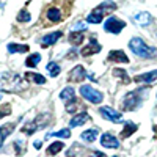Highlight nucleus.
I'll return each mask as SVG.
<instances>
[{"label":"nucleus","mask_w":157,"mask_h":157,"mask_svg":"<svg viewBox=\"0 0 157 157\" xmlns=\"http://www.w3.org/2000/svg\"><path fill=\"white\" fill-rule=\"evenodd\" d=\"M129 47L137 57H141V58H152L157 54V50L154 47L146 46V43L141 38H132L129 43Z\"/></svg>","instance_id":"obj_1"},{"label":"nucleus","mask_w":157,"mask_h":157,"mask_svg":"<svg viewBox=\"0 0 157 157\" xmlns=\"http://www.w3.org/2000/svg\"><path fill=\"white\" fill-rule=\"evenodd\" d=\"M148 91L149 88H141V90H135L132 93H129L123 101V110H135L141 104V99L148 94Z\"/></svg>","instance_id":"obj_2"},{"label":"nucleus","mask_w":157,"mask_h":157,"mask_svg":"<svg viewBox=\"0 0 157 157\" xmlns=\"http://www.w3.org/2000/svg\"><path fill=\"white\" fill-rule=\"evenodd\" d=\"M115 8H116V3H113V2H102L98 8H94L93 11L90 13V16L86 17V21L91 22V24H99L102 21L104 13H105L107 10H115Z\"/></svg>","instance_id":"obj_3"},{"label":"nucleus","mask_w":157,"mask_h":157,"mask_svg":"<svg viewBox=\"0 0 157 157\" xmlns=\"http://www.w3.org/2000/svg\"><path fill=\"white\" fill-rule=\"evenodd\" d=\"M80 94H82V98H85L91 104H101L104 101V94L101 91H98L96 88H93L91 85H82L80 86Z\"/></svg>","instance_id":"obj_4"},{"label":"nucleus","mask_w":157,"mask_h":157,"mask_svg":"<svg viewBox=\"0 0 157 157\" xmlns=\"http://www.w3.org/2000/svg\"><path fill=\"white\" fill-rule=\"evenodd\" d=\"M50 121V116L49 115H39L36 120L33 121V123H30V124H25L24 126V132L25 134H29V135H32L33 132H36V130L39 129V127H43V126H46L47 123Z\"/></svg>","instance_id":"obj_5"},{"label":"nucleus","mask_w":157,"mask_h":157,"mask_svg":"<svg viewBox=\"0 0 157 157\" xmlns=\"http://www.w3.org/2000/svg\"><path fill=\"white\" fill-rule=\"evenodd\" d=\"M124 22L123 21H120V19H116V17H113V16H110L107 21H105V24H104V30L105 32H109V33H120L123 29H124Z\"/></svg>","instance_id":"obj_6"},{"label":"nucleus","mask_w":157,"mask_h":157,"mask_svg":"<svg viewBox=\"0 0 157 157\" xmlns=\"http://www.w3.org/2000/svg\"><path fill=\"white\" fill-rule=\"evenodd\" d=\"M99 113L105 118V120H109L112 123H121V113L116 112L112 107H101L99 109Z\"/></svg>","instance_id":"obj_7"},{"label":"nucleus","mask_w":157,"mask_h":157,"mask_svg":"<svg viewBox=\"0 0 157 157\" xmlns=\"http://www.w3.org/2000/svg\"><path fill=\"white\" fill-rule=\"evenodd\" d=\"M101 145L104 148H110V149H116L120 148V141L116 137H113L112 134H102L101 137Z\"/></svg>","instance_id":"obj_8"},{"label":"nucleus","mask_w":157,"mask_h":157,"mask_svg":"<svg viewBox=\"0 0 157 157\" xmlns=\"http://www.w3.org/2000/svg\"><path fill=\"white\" fill-rule=\"evenodd\" d=\"M134 80L138 82V83H151V82H155L157 80V69L155 71H151V72H145V74H138Z\"/></svg>","instance_id":"obj_9"},{"label":"nucleus","mask_w":157,"mask_h":157,"mask_svg":"<svg viewBox=\"0 0 157 157\" xmlns=\"http://www.w3.org/2000/svg\"><path fill=\"white\" fill-rule=\"evenodd\" d=\"M85 69H83V66H80V64H78V66H75L71 72H69V80L71 82H80V80H83L85 78Z\"/></svg>","instance_id":"obj_10"},{"label":"nucleus","mask_w":157,"mask_h":157,"mask_svg":"<svg viewBox=\"0 0 157 157\" xmlns=\"http://www.w3.org/2000/svg\"><path fill=\"white\" fill-rule=\"evenodd\" d=\"M99 50H101V44H98V43H96V39L93 38V39H91V43H90L86 47L82 49L80 54H82L83 57H88V55H91V54H98Z\"/></svg>","instance_id":"obj_11"},{"label":"nucleus","mask_w":157,"mask_h":157,"mask_svg":"<svg viewBox=\"0 0 157 157\" xmlns=\"http://www.w3.org/2000/svg\"><path fill=\"white\" fill-rule=\"evenodd\" d=\"M63 36V33L61 32H55V33H49V35H46V36H43L41 38V44L46 47V46H52V44H55L57 43V39H60Z\"/></svg>","instance_id":"obj_12"},{"label":"nucleus","mask_w":157,"mask_h":157,"mask_svg":"<svg viewBox=\"0 0 157 157\" xmlns=\"http://www.w3.org/2000/svg\"><path fill=\"white\" fill-rule=\"evenodd\" d=\"M109 61H116V63H129V58L123 50H112L109 54Z\"/></svg>","instance_id":"obj_13"},{"label":"nucleus","mask_w":157,"mask_h":157,"mask_svg":"<svg viewBox=\"0 0 157 157\" xmlns=\"http://www.w3.org/2000/svg\"><path fill=\"white\" fill-rule=\"evenodd\" d=\"M134 21L141 27H145V25H149L152 22V17L149 16V13H138V14L134 16Z\"/></svg>","instance_id":"obj_14"},{"label":"nucleus","mask_w":157,"mask_h":157,"mask_svg":"<svg viewBox=\"0 0 157 157\" xmlns=\"http://www.w3.org/2000/svg\"><path fill=\"white\" fill-rule=\"evenodd\" d=\"M90 120V116H88V113H80V115H75L72 120H71V123H69V126L71 127H75V126H82V124H85L86 121Z\"/></svg>","instance_id":"obj_15"},{"label":"nucleus","mask_w":157,"mask_h":157,"mask_svg":"<svg viewBox=\"0 0 157 157\" xmlns=\"http://www.w3.org/2000/svg\"><path fill=\"white\" fill-rule=\"evenodd\" d=\"M8 50L10 54H25V52H29V46L27 44H8Z\"/></svg>","instance_id":"obj_16"},{"label":"nucleus","mask_w":157,"mask_h":157,"mask_svg":"<svg viewBox=\"0 0 157 157\" xmlns=\"http://www.w3.org/2000/svg\"><path fill=\"white\" fill-rule=\"evenodd\" d=\"M47 17H49V21H52V22H60V21H61V13H60L58 8L50 6L49 11H47Z\"/></svg>","instance_id":"obj_17"},{"label":"nucleus","mask_w":157,"mask_h":157,"mask_svg":"<svg viewBox=\"0 0 157 157\" xmlns=\"http://www.w3.org/2000/svg\"><path fill=\"white\" fill-rule=\"evenodd\" d=\"M60 98L63 99V101H72V99H75V90L74 88H71V86H66L61 93H60Z\"/></svg>","instance_id":"obj_18"},{"label":"nucleus","mask_w":157,"mask_h":157,"mask_svg":"<svg viewBox=\"0 0 157 157\" xmlns=\"http://www.w3.org/2000/svg\"><path fill=\"white\" fill-rule=\"evenodd\" d=\"M134 132H137V124H134V123H126L123 132H121V138H127V137L132 135Z\"/></svg>","instance_id":"obj_19"},{"label":"nucleus","mask_w":157,"mask_h":157,"mask_svg":"<svg viewBox=\"0 0 157 157\" xmlns=\"http://www.w3.org/2000/svg\"><path fill=\"white\" fill-rule=\"evenodd\" d=\"M25 78L27 80H33L35 83H39V85H43V83H46V78L41 75V74H33V72H27L25 74Z\"/></svg>","instance_id":"obj_20"},{"label":"nucleus","mask_w":157,"mask_h":157,"mask_svg":"<svg viewBox=\"0 0 157 157\" xmlns=\"http://www.w3.org/2000/svg\"><path fill=\"white\" fill-rule=\"evenodd\" d=\"M96 137H98V129H91V130H85V132L82 134V140H85V141H94L96 140Z\"/></svg>","instance_id":"obj_21"},{"label":"nucleus","mask_w":157,"mask_h":157,"mask_svg":"<svg viewBox=\"0 0 157 157\" xmlns=\"http://www.w3.org/2000/svg\"><path fill=\"white\" fill-rule=\"evenodd\" d=\"M64 148V145L61 141H55V143H52V145L47 148V154H50V155H54V154H58L61 149Z\"/></svg>","instance_id":"obj_22"},{"label":"nucleus","mask_w":157,"mask_h":157,"mask_svg":"<svg viewBox=\"0 0 157 157\" xmlns=\"http://www.w3.org/2000/svg\"><path fill=\"white\" fill-rule=\"evenodd\" d=\"M41 61V54H32L29 58H27V61H25V64H27L29 68H35L36 64Z\"/></svg>","instance_id":"obj_23"},{"label":"nucleus","mask_w":157,"mask_h":157,"mask_svg":"<svg viewBox=\"0 0 157 157\" xmlns=\"http://www.w3.org/2000/svg\"><path fill=\"white\" fill-rule=\"evenodd\" d=\"M47 137H60V138H69L71 137V130L69 129H61L57 132H50Z\"/></svg>","instance_id":"obj_24"},{"label":"nucleus","mask_w":157,"mask_h":157,"mask_svg":"<svg viewBox=\"0 0 157 157\" xmlns=\"http://www.w3.org/2000/svg\"><path fill=\"white\" fill-rule=\"evenodd\" d=\"M47 71H49V74H50L52 77H57V75L60 74V66H58L55 61H50V63L47 64Z\"/></svg>","instance_id":"obj_25"},{"label":"nucleus","mask_w":157,"mask_h":157,"mask_svg":"<svg viewBox=\"0 0 157 157\" xmlns=\"http://www.w3.org/2000/svg\"><path fill=\"white\" fill-rule=\"evenodd\" d=\"M82 41H83V35H82V33H74V32H72V33L69 35V43H71V44H80Z\"/></svg>","instance_id":"obj_26"},{"label":"nucleus","mask_w":157,"mask_h":157,"mask_svg":"<svg viewBox=\"0 0 157 157\" xmlns=\"http://www.w3.org/2000/svg\"><path fill=\"white\" fill-rule=\"evenodd\" d=\"M11 127H14V124H13V123H10V124H5L3 127H2V137H0V138H2V143L5 141V138L8 137V134L11 132Z\"/></svg>","instance_id":"obj_27"},{"label":"nucleus","mask_w":157,"mask_h":157,"mask_svg":"<svg viewBox=\"0 0 157 157\" xmlns=\"http://www.w3.org/2000/svg\"><path fill=\"white\" fill-rule=\"evenodd\" d=\"M17 21L19 22H29L30 21V13L27 10H21L19 11V16H17Z\"/></svg>","instance_id":"obj_28"},{"label":"nucleus","mask_w":157,"mask_h":157,"mask_svg":"<svg viewBox=\"0 0 157 157\" xmlns=\"http://www.w3.org/2000/svg\"><path fill=\"white\" fill-rule=\"evenodd\" d=\"M85 29H86V25H85V22H82V21H78V22H75V24L72 25V32H74V33L83 32Z\"/></svg>","instance_id":"obj_29"},{"label":"nucleus","mask_w":157,"mask_h":157,"mask_svg":"<svg viewBox=\"0 0 157 157\" xmlns=\"http://www.w3.org/2000/svg\"><path fill=\"white\" fill-rule=\"evenodd\" d=\"M113 74H115V77H121L124 82H129V78H127V72H126L124 69H118V68H116V69L113 71Z\"/></svg>","instance_id":"obj_30"},{"label":"nucleus","mask_w":157,"mask_h":157,"mask_svg":"<svg viewBox=\"0 0 157 157\" xmlns=\"http://www.w3.org/2000/svg\"><path fill=\"white\" fill-rule=\"evenodd\" d=\"M77 105H78V104H77V101H75V99H72V101H71V102L68 104V105H66V112H69V113L75 112Z\"/></svg>","instance_id":"obj_31"},{"label":"nucleus","mask_w":157,"mask_h":157,"mask_svg":"<svg viewBox=\"0 0 157 157\" xmlns=\"http://www.w3.org/2000/svg\"><path fill=\"white\" fill-rule=\"evenodd\" d=\"M91 157H105V154H102V152H99V151H94L93 154H91Z\"/></svg>","instance_id":"obj_32"},{"label":"nucleus","mask_w":157,"mask_h":157,"mask_svg":"<svg viewBox=\"0 0 157 157\" xmlns=\"http://www.w3.org/2000/svg\"><path fill=\"white\" fill-rule=\"evenodd\" d=\"M41 145H43V141H35V143H33V146H35L36 149H39V148H41Z\"/></svg>","instance_id":"obj_33"},{"label":"nucleus","mask_w":157,"mask_h":157,"mask_svg":"<svg viewBox=\"0 0 157 157\" xmlns=\"http://www.w3.org/2000/svg\"><path fill=\"white\" fill-rule=\"evenodd\" d=\"M115 157H116V155H115Z\"/></svg>","instance_id":"obj_34"}]
</instances>
